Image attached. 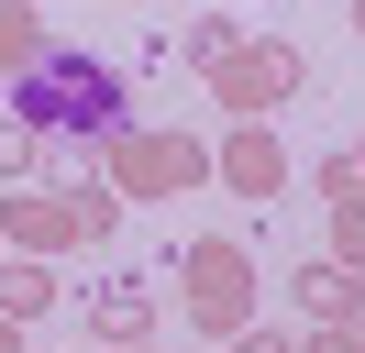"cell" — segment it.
<instances>
[{"instance_id":"cell-1","label":"cell","mask_w":365,"mask_h":353,"mask_svg":"<svg viewBox=\"0 0 365 353\" xmlns=\"http://www.w3.org/2000/svg\"><path fill=\"white\" fill-rule=\"evenodd\" d=\"M23 122L56 132V144L122 132V78H111L100 56H34V66H23Z\"/></svg>"}]
</instances>
